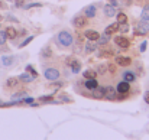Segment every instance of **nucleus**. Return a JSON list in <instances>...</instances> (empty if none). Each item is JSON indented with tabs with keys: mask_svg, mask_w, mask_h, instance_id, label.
Wrapping results in <instances>:
<instances>
[{
	"mask_svg": "<svg viewBox=\"0 0 149 140\" xmlns=\"http://www.w3.org/2000/svg\"><path fill=\"white\" fill-rule=\"evenodd\" d=\"M17 85H19V78L12 77V78H9V80L6 81V87H7V88H15V87H17Z\"/></svg>",
	"mask_w": 149,
	"mask_h": 140,
	"instance_id": "obj_25",
	"label": "nucleus"
},
{
	"mask_svg": "<svg viewBox=\"0 0 149 140\" xmlns=\"http://www.w3.org/2000/svg\"><path fill=\"white\" fill-rule=\"evenodd\" d=\"M143 100H145V103H146V104H149V90L143 94Z\"/></svg>",
	"mask_w": 149,
	"mask_h": 140,
	"instance_id": "obj_41",
	"label": "nucleus"
},
{
	"mask_svg": "<svg viewBox=\"0 0 149 140\" xmlns=\"http://www.w3.org/2000/svg\"><path fill=\"white\" fill-rule=\"evenodd\" d=\"M84 15H86L88 19H93V17H96V15H97V7H96L94 4H90V6H87V7L84 9Z\"/></svg>",
	"mask_w": 149,
	"mask_h": 140,
	"instance_id": "obj_14",
	"label": "nucleus"
},
{
	"mask_svg": "<svg viewBox=\"0 0 149 140\" xmlns=\"http://www.w3.org/2000/svg\"><path fill=\"white\" fill-rule=\"evenodd\" d=\"M42 6H44L42 3H33V1H32V3H28V4H23L22 7H23V9H32V7H42Z\"/></svg>",
	"mask_w": 149,
	"mask_h": 140,
	"instance_id": "obj_32",
	"label": "nucleus"
},
{
	"mask_svg": "<svg viewBox=\"0 0 149 140\" xmlns=\"http://www.w3.org/2000/svg\"><path fill=\"white\" fill-rule=\"evenodd\" d=\"M119 30V23L117 22H114V23H111V25H109L107 28H106V30H104V33H107V35H113V33H116Z\"/></svg>",
	"mask_w": 149,
	"mask_h": 140,
	"instance_id": "obj_19",
	"label": "nucleus"
},
{
	"mask_svg": "<svg viewBox=\"0 0 149 140\" xmlns=\"http://www.w3.org/2000/svg\"><path fill=\"white\" fill-rule=\"evenodd\" d=\"M59 75H61V72H59V69H56V68H54V67H51V68H45V71H44V77H45V80L47 81H56V80H59Z\"/></svg>",
	"mask_w": 149,
	"mask_h": 140,
	"instance_id": "obj_4",
	"label": "nucleus"
},
{
	"mask_svg": "<svg viewBox=\"0 0 149 140\" xmlns=\"http://www.w3.org/2000/svg\"><path fill=\"white\" fill-rule=\"evenodd\" d=\"M56 44L59 45V48L65 49V48H71L74 44V36L71 32L68 30H61L56 35Z\"/></svg>",
	"mask_w": 149,
	"mask_h": 140,
	"instance_id": "obj_1",
	"label": "nucleus"
},
{
	"mask_svg": "<svg viewBox=\"0 0 149 140\" xmlns=\"http://www.w3.org/2000/svg\"><path fill=\"white\" fill-rule=\"evenodd\" d=\"M15 4H16V7H22L25 4V0H15Z\"/></svg>",
	"mask_w": 149,
	"mask_h": 140,
	"instance_id": "obj_40",
	"label": "nucleus"
},
{
	"mask_svg": "<svg viewBox=\"0 0 149 140\" xmlns=\"http://www.w3.org/2000/svg\"><path fill=\"white\" fill-rule=\"evenodd\" d=\"M67 67L71 68V72L72 74H78L81 71V62L78 59L72 58V56L71 58H67Z\"/></svg>",
	"mask_w": 149,
	"mask_h": 140,
	"instance_id": "obj_5",
	"label": "nucleus"
},
{
	"mask_svg": "<svg viewBox=\"0 0 149 140\" xmlns=\"http://www.w3.org/2000/svg\"><path fill=\"white\" fill-rule=\"evenodd\" d=\"M116 91H117V93H122V94L129 93V91H130V82L122 80V81L116 85Z\"/></svg>",
	"mask_w": 149,
	"mask_h": 140,
	"instance_id": "obj_10",
	"label": "nucleus"
},
{
	"mask_svg": "<svg viewBox=\"0 0 149 140\" xmlns=\"http://www.w3.org/2000/svg\"><path fill=\"white\" fill-rule=\"evenodd\" d=\"M25 95H26L25 91H20V93H17V94L13 95V100H22V97H25Z\"/></svg>",
	"mask_w": 149,
	"mask_h": 140,
	"instance_id": "obj_38",
	"label": "nucleus"
},
{
	"mask_svg": "<svg viewBox=\"0 0 149 140\" xmlns=\"http://www.w3.org/2000/svg\"><path fill=\"white\" fill-rule=\"evenodd\" d=\"M41 55H42L44 58H51V56H52V49H51L49 45H48V46H45L44 49H42Z\"/></svg>",
	"mask_w": 149,
	"mask_h": 140,
	"instance_id": "obj_28",
	"label": "nucleus"
},
{
	"mask_svg": "<svg viewBox=\"0 0 149 140\" xmlns=\"http://www.w3.org/2000/svg\"><path fill=\"white\" fill-rule=\"evenodd\" d=\"M141 20H149V3L143 6V9L141 12Z\"/></svg>",
	"mask_w": 149,
	"mask_h": 140,
	"instance_id": "obj_26",
	"label": "nucleus"
},
{
	"mask_svg": "<svg viewBox=\"0 0 149 140\" xmlns=\"http://www.w3.org/2000/svg\"><path fill=\"white\" fill-rule=\"evenodd\" d=\"M4 32H6V35H7V38H9V39H12V41L17 38V30H16V29H15L13 26H7Z\"/></svg>",
	"mask_w": 149,
	"mask_h": 140,
	"instance_id": "obj_20",
	"label": "nucleus"
},
{
	"mask_svg": "<svg viewBox=\"0 0 149 140\" xmlns=\"http://www.w3.org/2000/svg\"><path fill=\"white\" fill-rule=\"evenodd\" d=\"M72 25L77 28V29H84L90 25V19L86 16V15H77L74 19H72Z\"/></svg>",
	"mask_w": 149,
	"mask_h": 140,
	"instance_id": "obj_3",
	"label": "nucleus"
},
{
	"mask_svg": "<svg viewBox=\"0 0 149 140\" xmlns=\"http://www.w3.org/2000/svg\"><path fill=\"white\" fill-rule=\"evenodd\" d=\"M0 30H1V26H0Z\"/></svg>",
	"mask_w": 149,
	"mask_h": 140,
	"instance_id": "obj_45",
	"label": "nucleus"
},
{
	"mask_svg": "<svg viewBox=\"0 0 149 140\" xmlns=\"http://www.w3.org/2000/svg\"><path fill=\"white\" fill-rule=\"evenodd\" d=\"M114 44L117 45L119 48H122V49H127V48L130 46V39H127L125 35H120V36H116L114 39Z\"/></svg>",
	"mask_w": 149,
	"mask_h": 140,
	"instance_id": "obj_6",
	"label": "nucleus"
},
{
	"mask_svg": "<svg viewBox=\"0 0 149 140\" xmlns=\"http://www.w3.org/2000/svg\"><path fill=\"white\" fill-rule=\"evenodd\" d=\"M116 22L119 25L120 23H127L129 22V17H127V15L125 12H119V13H116Z\"/></svg>",
	"mask_w": 149,
	"mask_h": 140,
	"instance_id": "obj_18",
	"label": "nucleus"
},
{
	"mask_svg": "<svg viewBox=\"0 0 149 140\" xmlns=\"http://www.w3.org/2000/svg\"><path fill=\"white\" fill-rule=\"evenodd\" d=\"M96 49H97V42L87 39V42L84 44V52L86 53H93V52H96Z\"/></svg>",
	"mask_w": 149,
	"mask_h": 140,
	"instance_id": "obj_13",
	"label": "nucleus"
},
{
	"mask_svg": "<svg viewBox=\"0 0 149 140\" xmlns=\"http://www.w3.org/2000/svg\"><path fill=\"white\" fill-rule=\"evenodd\" d=\"M104 94H106V87L97 85V87L91 91V97L96 98V100H101V98H104Z\"/></svg>",
	"mask_w": 149,
	"mask_h": 140,
	"instance_id": "obj_11",
	"label": "nucleus"
},
{
	"mask_svg": "<svg viewBox=\"0 0 149 140\" xmlns=\"http://www.w3.org/2000/svg\"><path fill=\"white\" fill-rule=\"evenodd\" d=\"M109 1H110L113 6H116V7H117V0H109Z\"/></svg>",
	"mask_w": 149,
	"mask_h": 140,
	"instance_id": "obj_43",
	"label": "nucleus"
},
{
	"mask_svg": "<svg viewBox=\"0 0 149 140\" xmlns=\"http://www.w3.org/2000/svg\"><path fill=\"white\" fill-rule=\"evenodd\" d=\"M97 85H99V81H97L96 78H87L86 82H84V87H86L88 91H93Z\"/></svg>",
	"mask_w": 149,
	"mask_h": 140,
	"instance_id": "obj_16",
	"label": "nucleus"
},
{
	"mask_svg": "<svg viewBox=\"0 0 149 140\" xmlns=\"http://www.w3.org/2000/svg\"><path fill=\"white\" fill-rule=\"evenodd\" d=\"M6 41H7V35H6V32H4V30H0V45H4Z\"/></svg>",
	"mask_w": 149,
	"mask_h": 140,
	"instance_id": "obj_35",
	"label": "nucleus"
},
{
	"mask_svg": "<svg viewBox=\"0 0 149 140\" xmlns=\"http://www.w3.org/2000/svg\"><path fill=\"white\" fill-rule=\"evenodd\" d=\"M122 78H123L125 81H127V82H133V81H136L138 74H136L135 71L126 69V71H123V72H122Z\"/></svg>",
	"mask_w": 149,
	"mask_h": 140,
	"instance_id": "obj_9",
	"label": "nucleus"
},
{
	"mask_svg": "<svg viewBox=\"0 0 149 140\" xmlns=\"http://www.w3.org/2000/svg\"><path fill=\"white\" fill-rule=\"evenodd\" d=\"M25 35H26V29H22L17 32V36H25Z\"/></svg>",
	"mask_w": 149,
	"mask_h": 140,
	"instance_id": "obj_42",
	"label": "nucleus"
},
{
	"mask_svg": "<svg viewBox=\"0 0 149 140\" xmlns=\"http://www.w3.org/2000/svg\"><path fill=\"white\" fill-rule=\"evenodd\" d=\"M103 13H104V16H106V17H114V16H116V13H117L116 6H113L111 3L104 4V7H103Z\"/></svg>",
	"mask_w": 149,
	"mask_h": 140,
	"instance_id": "obj_7",
	"label": "nucleus"
},
{
	"mask_svg": "<svg viewBox=\"0 0 149 140\" xmlns=\"http://www.w3.org/2000/svg\"><path fill=\"white\" fill-rule=\"evenodd\" d=\"M113 55H114V51H111V49H101L99 53H97L99 58H110Z\"/></svg>",
	"mask_w": 149,
	"mask_h": 140,
	"instance_id": "obj_24",
	"label": "nucleus"
},
{
	"mask_svg": "<svg viewBox=\"0 0 149 140\" xmlns=\"http://www.w3.org/2000/svg\"><path fill=\"white\" fill-rule=\"evenodd\" d=\"M33 80H35V78H33L31 74H28V72L19 75V81H20V82H25V84H29V82H32Z\"/></svg>",
	"mask_w": 149,
	"mask_h": 140,
	"instance_id": "obj_22",
	"label": "nucleus"
},
{
	"mask_svg": "<svg viewBox=\"0 0 149 140\" xmlns=\"http://www.w3.org/2000/svg\"><path fill=\"white\" fill-rule=\"evenodd\" d=\"M3 7H6V4H4V3L0 0V9H3Z\"/></svg>",
	"mask_w": 149,
	"mask_h": 140,
	"instance_id": "obj_44",
	"label": "nucleus"
},
{
	"mask_svg": "<svg viewBox=\"0 0 149 140\" xmlns=\"http://www.w3.org/2000/svg\"><path fill=\"white\" fill-rule=\"evenodd\" d=\"M129 30H130L129 22H127V23H120V25H119V32H122L123 35H125V33H127Z\"/></svg>",
	"mask_w": 149,
	"mask_h": 140,
	"instance_id": "obj_27",
	"label": "nucleus"
},
{
	"mask_svg": "<svg viewBox=\"0 0 149 140\" xmlns=\"http://www.w3.org/2000/svg\"><path fill=\"white\" fill-rule=\"evenodd\" d=\"M59 101L61 103H72V98L68 95V94H65V93H62V94H59Z\"/></svg>",
	"mask_w": 149,
	"mask_h": 140,
	"instance_id": "obj_29",
	"label": "nucleus"
},
{
	"mask_svg": "<svg viewBox=\"0 0 149 140\" xmlns=\"http://www.w3.org/2000/svg\"><path fill=\"white\" fill-rule=\"evenodd\" d=\"M0 103H1V101H0Z\"/></svg>",
	"mask_w": 149,
	"mask_h": 140,
	"instance_id": "obj_46",
	"label": "nucleus"
},
{
	"mask_svg": "<svg viewBox=\"0 0 149 140\" xmlns=\"http://www.w3.org/2000/svg\"><path fill=\"white\" fill-rule=\"evenodd\" d=\"M33 39H35V36H28V38H26V39H25V41H23V42L19 45V48H25L26 45H29V44H31Z\"/></svg>",
	"mask_w": 149,
	"mask_h": 140,
	"instance_id": "obj_34",
	"label": "nucleus"
},
{
	"mask_svg": "<svg viewBox=\"0 0 149 140\" xmlns=\"http://www.w3.org/2000/svg\"><path fill=\"white\" fill-rule=\"evenodd\" d=\"M116 88L113 85H106V94H104V98L106 100H116Z\"/></svg>",
	"mask_w": 149,
	"mask_h": 140,
	"instance_id": "obj_12",
	"label": "nucleus"
},
{
	"mask_svg": "<svg viewBox=\"0 0 149 140\" xmlns=\"http://www.w3.org/2000/svg\"><path fill=\"white\" fill-rule=\"evenodd\" d=\"M99 74H97V71L96 69H93V68H88V69H86L84 72H83V77L87 80V78H96Z\"/></svg>",
	"mask_w": 149,
	"mask_h": 140,
	"instance_id": "obj_23",
	"label": "nucleus"
},
{
	"mask_svg": "<svg viewBox=\"0 0 149 140\" xmlns=\"http://www.w3.org/2000/svg\"><path fill=\"white\" fill-rule=\"evenodd\" d=\"M146 45H148V42H146V41H143V42L141 44V46H139L141 52H145V51H146Z\"/></svg>",
	"mask_w": 149,
	"mask_h": 140,
	"instance_id": "obj_39",
	"label": "nucleus"
},
{
	"mask_svg": "<svg viewBox=\"0 0 149 140\" xmlns=\"http://www.w3.org/2000/svg\"><path fill=\"white\" fill-rule=\"evenodd\" d=\"M51 88H54V90H58V88H61V87H64V82H59L58 80L56 81H51V84L48 85Z\"/></svg>",
	"mask_w": 149,
	"mask_h": 140,
	"instance_id": "obj_31",
	"label": "nucleus"
},
{
	"mask_svg": "<svg viewBox=\"0 0 149 140\" xmlns=\"http://www.w3.org/2000/svg\"><path fill=\"white\" fill-rule=\"evenodd\" d=\"M149 33V20H139L135 26V35L136 36H145Z\"/></svg>",
	"mask_w": 149,
	"mask_h": 140,
	"instance_id": "obj_2",
	"label": "nucleus"
},
{
	"mask_svg": "<svg viewBox=\"0 0 149 140\" xmlns=\"http://www.w3.org/2000/svg\"><path fill=\"white\" fill-rule=\"evenodd\" d=\"M32 103H33V98L32 97L25 95V98H22V104H32Z\"/></svg>",
	"mask_w": 149,
	"mask_h": 140,
	"instance_id": "obj_36",
	"label": "nucleus"
},
{
	"mask_svg": "<svg viewBox=\"0 0 149 140\" xmlns=\"http://www.w3.org/2000/svg\"><path fill=\"white\" fill-rule=\"evenodd\" d=\"M96 42H97V45H100V46H106V45L110 42V35H107V33L100 35V38L96 41Z\"/></svg>",
	"mask_w": 149,
	"mask_h": 140,
	"instance_id": "obj_21",
	"label": "nucleus"
},
{
	"mask_svg": "<svg viewBox=\"0 0 149 140\" xmlns=\"http://www.w3.org/2000/svg\"><path fill=\"white\" fill-rule=\"evenodd\" d=\"M107 69H109L110 74H114L116 72V65L114 64H107Z\"/></svg>",
	"mask_w": 149,
	"mask_h": 140,
	"instance_id": "obj_37",
	"label": "nucleus"
},
{
	"mask_svg": "<svg viewBox=\"0 0 149 140\" xmlns=\"http://www.w3.org/2000/svg\"><path fill=\"white\" fill-rule=\"evenodd\" d=\"M15 61H16V56H13V55L1 56V64H3L4 67H10V65H13V64H15Z\"/></svg>",
	"mask_w": 149,
	"mask_h": 140,
	"instance_id": "obj_17",
	"label": "nucleus"
},
{
	"mask_svg": "<svg viewBox=\"0 0 149 140\" xmlns=\"http://www.w3.org/2000/svg\"><path fill=\"white\" fill-rule=\"evenodd\" d=\"M114 64L119 65V67H130L132 65V58H129V56H116Z\"/></svg>",
	"mask_w": 149,
	"mask_h": 140,
	"instance_id": "obj_8",
	"label": "nucleus"
},
{
	"mask_svg": "<svg viewBox=\"0 0 149 140\" xmlns=\"http://www.w3.org/2000/svg\"><path fill=\"white\" fill-rule=\"evenodd\" d=\"M96 71H97V74H100V75H104V74H106V71H107V65H106V64H103V65L100 64Z\"/></svg>",
	"mask_w": 149,
	"mask_h": 140,
	"instance_id": "obj_33",
	"label": "nucleus"
},
{
	"mask_svg": "<svg viewBox=\"0 0 149 140\" xmlns=\"http://www.w3.org/2000/svg\"><path fill=\"white\" fill-rule=\"evenodd\" d=\"M84 36L88 39V41H97L100 38V33L97 30H93V29H87L84 30Z\"/></svg>",
	"mask_w": 149,
	"mask_h": 140,
	"instance_id": "obj_15",
	"label": "nucleus"
},
{
	"mask_svg": "<svg viewBox=\"0 0 149 140\" xmlns=\"http://www.w3.org/2000/svg\"><path fill=\"white\" fill-rule=\"evenodd\" d=\"M26 72H28V74H31L33 78H38V75H39V74L36 72V69H35L32 65H26Z\"/></svg>",
	"mask_w": 149,
	"mask_h": 140,
	"instance_id": "obj_30",
	"label": "nucleus"
}]
</instances>
